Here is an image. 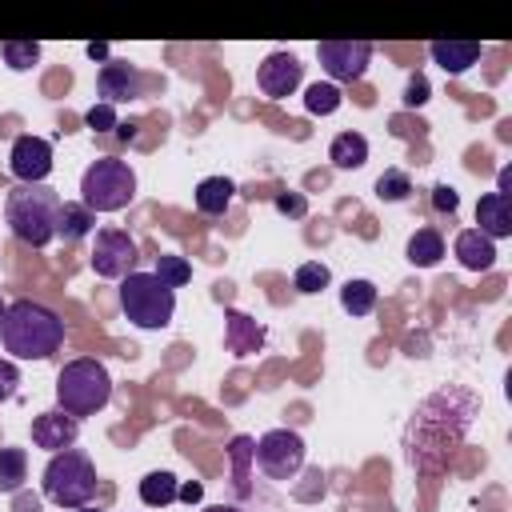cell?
<instances>
[{"label":"cell","mask_w":512,"mask_h":512,"mask_svg":"<svg viewBox=\"0 0 512 512\" xmlns=\"http://www.w3.org/2000/svg\"><path fill=\"white\" fill-rule=\"evenodd\" d=\"M340 88L336 84H308V92H304V108L308 112H316V116H328V112H336L340 108Z\"/></svg>","instance_id":"cell-28"},{"label":"cell","mask_w":512,"mask_h":512,"mask_svg":"<svg viewBox=\"0 0 512 512\" xmlns=\"http://www.w3.org/2000/svg\"><path fill=\"white\" fill-rule=\"evenodd\" d=\"M16 388H20V368H16L12 360H4V356H0V404H4V400H12V396H16Z\"/></svg>","instance_id":"cell-32"},{"label":"cell","mask_w":512,"mask_h":512,"mask_svg":"<svg viewBox=\"0 0 512 512\" xmlns=\"http://www.w3.org/2000/svg\"><path fill=\"white\" fill-rule=\"evenodd\" d=\"M96 88L104 96V104H124V100H136L140 88H144V76L136 64L128 60H108L100 72H96Z\"/></svg>","instance_id":"cell-12"},{"label":"cell","mask_w":512,"mask_h":512,"mask_svg":"<svg viewBox=\"0 0 512 512\" xmlns=\"http://www.w3.org/2000/svg\"><path fill=\"white\" fill-rule=\"evenodd\" d=\"M84 124H88L92 132H112V128H116V108H112V104H92V108L84 112Z\"/></svg>","instance_id":"cell-31"},{"label":"cell","mask_w":512,"mask_h":512,"mask_svg":"<svg viewBox=\"0 0 512 512\" xmlns=\"http://www.w3.org/2000/svg\"><path fill=\"white\" fill-rule=\"evenodd\" d=\"M24 480H28V452L0 448V492H20Z\"/></svg>","instance_id":"cell-23"},{"label":"cell","mask_w":512,"mask_h":512,"mask_svg":"<svg viewBox=\"0 0 512 512\" xmlns=\"http://www.w3.org/2000/svg\"><path fill=\"white\" fill-rule=\"evenodd\" d=\"M8 168L20 184H44L52 172V144L44 136H16L8 152Z\"/></svg>","instance_id":"cell-10"},{"label":"cell","mask_w":512,"mask_h":512,"mask_svg":"<svg viewBox=\"0 0 512 512\" xmlns=\"http://www.w3.org/2000/svg\"><path fill=\"white\" fill-rule=\"evenodd\" d=\"M0 344L16 360H48L64 344V320L36 300H12L0 316Z\"/></svg>","instance_id":"cell-1"},{"label":"cell","mask_w":512,"mask_h":512,"mask_svg":"<svg viewBox=\"0 0 512 512\" xmlns=\"http://www.w3.org/2000/svg\"><path fill=\"white\" fill-rule=\"evenodd\" d=\"M176 488H180V480L160 468V472H148V476L140 480V500H144L148 508H168V504L176 500Z\"/></svg>","instance_id":"cell-22"},{"label":"cell","mask_w":512,"mask_h":512,"mask_svg":"<svg viewBox=\"0 0 512 512\" xmlns=\"http://www.w3.org/2000/svg\"><path fill=\"white\" fill-rule=\"evenodd\" d=\"M76 512H100V508H88V504H84V508H76Z\"/></svg>","instance_id":"cell-42"},{"label":"cell","mask_w":512,"mask_h":512,"mask_svg":"<svg viewBox=\"0 0 512 512\" xmlns=\"http://www.w3.org/2000/svg\"><path fill=\"white\" fill-rule=\"evenodd\" d=\"M432 60L448 72V76H460V72H468L476 60H480V44L476 40H432Z\"/></svg>","instance_id":"cell-15"},{"label":"cell","mask_w":512,"mask_h":512,"mask_svg":"<svg viewBox=\"0 0 512 512\" xmlns=\"http://www.w3.org/2000/svg\"><path fill=\"white\" fill-rule=\"evenodd\" d=\"M0 56L12 72H28L36 60H40V44L36 40H4L0 44Z\"/></svg>","instance_id":"cell-26"},{"label":"cell","mask_w":512,"mask_h":512,"mask_svg":"<svg viewBox=\"0 0 512 512\" xmlns=\"http://www.w3.org/2000/svg\"><path fill=\"white\" fill-rule=\"evenodd\" d=\"M176 500H184V504H200V500H204V484H200V480H184V484L176 488Z\"/></svg>","instance_id":"cell-36"},{"label":"cell","mask_w":512,"mask_h":512,"mask_svg":"<svg viewBox=\"0 0 512 512\" xmlns=\"http://www.w3.org/2000/svg\"><path fill=\"white\" fill-rule=\"evenodd\" d=\"M456 260H460L468 272H488V268L496 264V244H492L484 232L464 228V232L456 236Z\"/></svg>","instance_id":"cell-16"},{"label":"cell","mask_w":512,"mask_h":512,"mask_svg":"<svg viewBox=\"0 0 512 512\" xmlns=\"http://www.w3.org/2000/svg\"><path fill=\"white\" fill-rule=\"evenodd\" d=\"M224 344L236 352V356H248L264 344V328L256 320H248L244 312H228V324H224Z\"/></svg>","instance_id":"cell-19"},{"label":"cell","mask_w":512,"mask_h":512,"mask_svg":"<svg viewBox=\"0 0 512 512\" xmlns=\"http://www.w3.org/2000/svg\"><path fill=\"white\" fill-rule=\"evenodd\" d=\"M136 264V240L120 228H100L92 244V272L104 280H124Z\"/></svg>","instance_id":"cell-9"},{"label":"cell","mask_w":512,"mask_h":512,"mask_svg":"<svg viewBox=\"0 0 512 512\" xmlns=\"http://www.w3.org/2000/svg\"><path fill=\"white\" fill-rule=\"evenodd\" d=\"M4 308H8V304H0V316H4Z\"/></svg>","instance_id":"cell-43"},{"label":"cell","mask_w":512,"mask_h":512,"mask_svg":"<svg viewBox=\"0 0 512 512\" xmlns=\"http://www.w3.org/2000/svg\"><path fill=\"white\" fill-rule=\"evenodd\" d=\"M116 132H120V140H136V124H116Z\"/></svg>","instance_id":"cell-39"},{"label":"cell","mask_w":512,"mask_h":512,"mask_svg":"<svg viewBox=\"0 0 512 512\" xmlns=\"http://www.w3.org/2000/svg\"><path fill=\"white\" fill-rule=\"evenodd\" d=\"M408 192H412L408 172H400V168L380 172V180H376V196H380L384 204H400V200H408Z\"/></svg>","instance_id":"cell-27"},{"label":"cell","mask_w":512,"mask_h":512,"mask_svg":"<svg viewBox=\"0 0 512 512\" xmlns=\"http://www.w3.org/2000/svg\"><path fill=\"white\" fill-rule=\"evenodd\" d=\"M92 228H96V212H88L80 200H64V204H60V216H56V236H60L64 244L84 240Z\"/></svg>","instance_id":"cell-18"},{"label":"cell","mask_w":512,"mask_h":512,"mask_svg":"<svg viewBox=\"0 0 512 512\" xmlns=\"http://www.w3.org/2000/svg\"><path fill=\"white\" fill-rule=\"evenodd\" d=\"M76 436H80L76 416L60 412V408L40 412V416L32 420V444H36V448H44V452H64V448H72V444H76Z\"/></svg>","instance_id":"cell-13"},{"label":"cell","mask_w":512,"mask_h":512,"mask_svg":"<svg viewBox=\"0 0 512 512\" xmlns=\"http://www.w3.org/2000/svg\"><path fill=\"white\" fill-rule=\"evenodd\" d=\"M404 252H408V260H412L416 268H432V264H440V256H444V236H440L436 228H416Z\"/></svg>","instance_id":"cell-21"},{"label":"cell","mask_w":512,"mask_h":512,"mask_svg":"<svg viewBox=\"0 0 512 512\" xmlns=\"http://www.w3.org/2000/svg\"><path fill=\"white\" fill-rule=\"evenodd\" d=\"M424 100H428V80H424V76H412V80H408V92H404V104L416 108V104H424Z\"/></svg>","instance_id":"cell-35"},{"label":"cell","mask_w":512,"mask_h":512,"mask_svg":"<svg viewBox=\"0 0 512 512\" xmlns=\"http://www.w3.org/2000/svg\"><path fill=\"white\" fill-rule=\"evenodd\" d=\"M508 180H512V168L500 172V188H496V192H508Z\"/></svg>","instance_id":"cell-40"},{"label":"cell","mask_w":512,"mask_h":512,"mask_svg":"<svg viewBox=\"0 0 512 512\" xmlns=\"http://www.w3.org/2000/svg\"><path fill=\"white\" fill-rule=\"evenodd\" d=\"M328 160H332L336 168H344V172H356V168H364V160H368V140H364L360 132H340V136L328 144Z\"/></svg>","instance_id":"cell-20"},{"label":"cell","mask_w":512,"mask_h":512,"mask_svg":"<svg viewBox=\"0 0 512 512\" xmlns=\"http://www.w3.org/2000/svg\"><path fill=\"white\" fill-rule=\"evenodd\" d=\"M120 308L124 316L144 328V332H160L172 324L176 312V292L168 284H160L152 272H128L120 280Z\"/></svg>","instance_id":"cell-4"},{"label":"cell","mask_w":512,"mask_h":512,"mask_svg":"<svg viewBox=\"0 0 512 512\" xmlns=\"http://www.w3.org/2000/svg\"><path fill=\"white\" fill-rule=\"evenodd\" d=\"M340 308L348 316H368L376 308V284L372 280H348L340 288Z\"/></svg>","instance_id":"cell-24"},{"label":"cell","mask_w":512,"mask_h":512,"mask_svg":"<svg viewBox=\"0 0 512 512\" xmlns=\"http://www.w3.org/2000/svg\"><path fill=\"white\" fill-rule=\"evenodd\" d=\"M16 512H40V500L36 496H16Z\"/></svg>","instance_id":"cell-37"},{"label":"cell","mask_w":512,"mask_h":512,"mask_svg":"<svg viewBox=\"0 0 512 512\" xmlns=\"http://www.w3.org/2000/svg\"><path fill=\"white\" fill-rule=\"evenodd\" d=\"M252 460L260 464V472L268 480H292L304 468V440L292 428H272V432H264L256 440Z\"/></svg>","instance_id":"cell-7"},{"label":"cell","mask_w":512,"mask_h":512,"mask_svg":"<svg viewBox=\"0 0 512 512\" xmlns=\"http://www.w3.org/2000/svg\"><path fill=\"white\" fill-rule=\"evenodd\" d=\"M60 196L48 184H16L4 196V220L20 244L44 248L56 236V216H60Z\"/></svg>","instance_id":"cell-2"},{"label":"cell","mask_w":512,"mask_h":512,"mask_svg":"<svg viewBox=\"0 0 512 512\" xmlns=\"http://www.w3.org/2000/svg\"><path fill=\"white\" fill-rule=\"evenodd\" d=\"M276 212H284V216H304L308 212V200L300 196V192H276Z\"/></svg>","instance_id":"cell-34"},{"label":"cell","mask_w":512,"mask_h":512,"mask_svg":"<svg viewBox=\"0 0 512 512\" xmlns=\"http://www.w3.org/2000/svg\"><path fill=\"white\" fill-rule=\"evenodd\" d=\"M152 276L176 292V288H184V284L192 280V264H188L184 256H172V252H164V256H156V272H152Z\"/></svg>","instance_id":"cell-25"},{"label":"cell","mask_w":512,"mask_h":512,"mask_svg":"<svg viewBox=\"0 0 512 512\" xmlns=\"http://www.w3.org/2000/svg\"><path fill=\"white\" fill-rule=\"evenodd\" d=\"M88 56H92V60H104V64H108V44H100V40H96V44H88Z\"/></svg>","instance_id":"cell-38"},{"label":"cell","mask_w":512,"mask_h":512,"mask_svg":"<svg viewBox=\"0 0 512 512\" xmlns=\"http://www.w3.org/2000/svg\"><path fill=\"white\" fill-rule=\"evenodd\" d=\"M204 512H240V508H232V504H208Z\"/></svg>","instance_id":"cell-41"},{"label":"cell","mask_w":512,"mask_h":512,"mask_svg":"<svg viewBox=\"0 0 512 512\" xmlns=\"http://www.w3.org/2000/svg\"><path fill=\"white\" fill-rule=\"evenodd\" d=\"M328 280H332V272H328V264H320V260H304V264L296 268V276H292L296 292H304V296L328 288Z\"/></svg>","instance_id":"cell-29"},{"label":"cell","mask_w":512,"mask_h":512,"mask_svg":"<svg viewBox=\"0 0 512 512\" xmlns=\"http://www.w3.org/2000/svg\"><path fill=\"white\" fill-rule=\"evenodd\" d=\"M252 448H256V440H248V436H236L232 440V464H236V488H240V496L248 492V456H252Z\"/></svg>","instance_id":"cell-30"},{"label":"cell","mask_w":512,"mask_h":512,"mask_svg":"<svg viewBox=\"0 0 512 512\" xmlns=\"http://www.w3.org/2000/svg\"><path fill=\"white\" fill-rule=\"evenodd\" d=\"M432 208L452 216V212L460 208V196H456V188H452V184H436V188H432Z\"/></svg>","instance_id":"cell-33"},{"label":"cell","mask_w":512,"mask_h":512,"mask_svg":"<svg viewBox=\"0 0 512 512\" xmlns=\"http://www.w3.org/2000/svg\"><path fill=\"white\" fill-rule=\"evenodd\" d=\"M300 76H304V64H300L292 52H268V56L260 60V68H256V84H260V92H264L268 100L292 96L296 84H300Z\"/></svg>","instance_id":"cell-11"},{"label":"cell","mask_w":512,"mask_h":512,"mask_svg":"<svg viewBox=\"0 0 512 512\" xmlns=\"http://www.w3.org/2000/svg\"><path fill=\"white\" fill-rule=\"evenodd\" d=\"M232 196H236V184L228 176H204L196 184V208L204 216H224L228 204H232Z\"/></svg>","instance_id":"cell-17"},{"label":"cell","mask_w":512,"mask_h":512,"mask_svg":"<svg viewBox=\"0 0 512 512\" xmlns=\"http://www.w3.org/2000/svg\"><path fill=\"white\" fill-rule=\"evenodd\" d=\"M96 484V468L80 448L52 452V460L44 464V496L60 508H84L96 496Z\"/></svg>","instance_id":"cell-6"},{"label":"cell","mask_w":512,"mask_h":512,"mask_svg":"<svg viewBox=\"0 0 512 512\" xmlns=\"http://www.w3.org/2000/svg\"><path fill=\"white\" fill-rule=\"evenodd\" d=\"M132 196H136V172L116 156L92 160L80 176V204L88 212H120L132 204Z\"/></svg>","instance_id":"cell-5"},{"label":"cell","mask_w":512,"mask_h":512,"mask_svg":"<svg viewBox=\"0 0 512 512\" xmlns=\"http://www.w3.org/2000/svg\"><path fill=\"white\" fill-rule=\"evenodd\" d=\"M316 56H320V68L332 76V80H360L368 72V60H372V44L368 40H320L316 44Z\"/></svg>","instance_id":"cell-8"},{"label":"cell","mask_w":512,"mask_h":512,"mask_svg":"<svg viewBox=\"0 0 512 512\" xmlns=\"http://www.w3.org/2000/svg\"><path fill=\"white\" fill-rule=\"evenodd\" d=\"M476 232H484L488 240L512 236V192H484L476 200Z\"/></svg>","instance_id":"cell-14"},{"label":"cell","mask_w":512,"mask_h":512,"mask_svg":"<svg viewBox=\"0 0 512 512\" xmlns=\"http://www.w3.org/2000/svg\"><path fill=\"white\" fill-rule=\"evenodd\" d=\"M108 400H112V376H108V368L100 360L80 356V360H68L60 368V376H56V404H60V412L92 416Z\"/></svg>","instance_id":"cell-3"}]
</instances>
